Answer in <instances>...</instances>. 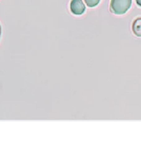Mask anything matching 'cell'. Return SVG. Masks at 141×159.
I'll list each match as a JSON object with an SVG mask.
<instances>
[{
    "mask_svg": "<svg viewBox=\"0 0 141 159\" xmlns=\"http://www.w3.org/2000/svg\"><path fill=\"white\" fill-rule=\"evenodd\" d=\"M132 5V0H112L110 4L111 12L117 16L127 13Z\"/></svg>",
    "mask_w": 141,
    "mask_h": 159,
    "instance_id": "6da1fadb",
    "label": "cell"
},
{
    "mask_svg": "<svg viewBox=\"0 0 141 159\" xmlns=\"http://www.w3.org/2000/svg\"><path fill=\"white\" fill-rule=\"evenodd\" d=\"M71 11L75 16H82L85 12V4L83 3L82 0H72L71 2Z\"/></svg>",
    "mask_w": 141,
    "mask_h": 159,
    "instance_id": "7a4b0ae2",
    "label": "cell"
},
{
    "mask_svg": "<svg viewBox=\"0 0 141 159\" xmlns=\"http://www.w3.org/2000/svg\"><path fill=\"white\" fill-rule=\"evenodd\" d=\"M136 3H137L139 6L141 7V0H136Z\"/></svg>",
    "mask_w": 141,
    "mask_h": 159,
    "instance_id": "5b68a950",
    "label": "cell"
},
{
    "mask_svg": "<svg viewBox=\"0 0 141 159\" xmlns=\"http://www.w3.org/2000/svg\"><path fill=\"white\" fill-rule=\"evenodd\" d=\"M1 32H2V30H1V25H0V36H1Z\"/></svg>",
    "mask_w": 141,
    "mask_h": 159,
    "instance_id": "8992f818",
    "label": "cell"
},
{
    "mask_svg": "<svg viewBox=\"0 0 141 159\" xmlns=\"http://www.w3.org/2000/svg\"><path fill=\"white\" fill-rule=\"evenodd\" d=\"M84 2L87 4V6L93 8V7L97 6L100 2V0H84Z\"/></svg>",
    "mask_w": 141,
    "mask_h": 159,
    "instance_id": "277c9868",
    "label": "cell"
},
{
    "mask_svg": "<svg viewBox=\"0 0 141 159\" xmlns=\"http://www.w3.org/2000/svg\"><path fill=\"white\" fill-rule=\"evenodd\" d=\"M132 31L136 37L141 38V17L137 18L132 25Z\"/></svg>",
    "mask_w": 141,
    "mask_h": 159,
    "instance_id": "3957f363",
    "label": "cell"
}]
</instances>
